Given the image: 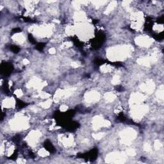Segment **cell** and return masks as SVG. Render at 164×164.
<instances>
[{"instance_id": "obj_1", "label": "cell", "mask_w": 164, "mask_h": 164, "mask_svg": "<svg viewBox=\"0 0 164 164\" xmlns=\"http://www.w3.org/2000/svg\"><path fill=\"white\" fill-rule=\"evenodd\" d=\"M2 104L5 108H12L15 105V101L13 98H8L3 100Z\"/></svg>"}]
</instances>
